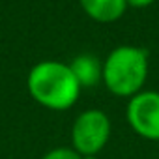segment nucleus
Listing matches in <instances>:
<instances>
[{"mask_svg":"<svg viewBox=\"0 0 159 159\" xmlns=\"http://www.w3.org/2000/svg\"><path fill=\"white\" fill-rule=\"evenodd\" d=\"M26 88L30 98L49 111L71 109L83 90L69 64L58 60H41L32 66L26 77Z\"/></svg>","mask_w":159,"mask_h":159,"instance_id":"nucleus-1","label":"nucleus"},{"mask_svg":"<svg viewBox=\"0 0 159 159\" xmlns=\"http://www.w3.org/2000/svg\"><path fill=\"white\" fill-rule=\"evenodd\" d=\"M150 73L148 51L139 45H118L103 62V84L116 98H133L144 88Z\"/></svg>","mask_w":159,"mask_h":159,"instance_id":"nucleus-2","label":"nucleus"},{"mask_svg":"<svg viewBox=\"0 0 159 159\" xmlns=\"http://www.w3.org/2000/svg\"><path fill=\"white\" fill-rule=\"evenodd\" d=\"M111 118L101 109H86L73 120L71 148L79 155H98L111 139Z\"/></svg>","mask_w":159,"mask_h":159,"instance_id":"nucleus-3","label":"nucleus"},{"mask_svg":"<svg viewBox=\"0 0 159 159\" xmlns=\"http://www.w3.org/2000/svg\"><path fill=\"white\" fill-rule=\"evenodd\" d=\"M125 120L133 133L146 140L159 142V92L140 90L127 99Z\"/></svg>","mask_w":159,"mask_h":159,"instance_id":"nucleus-4","label":"nucleus"},{"mask_svg":"<svg viewBox=\"0 0 159 159\" xmlns=\"http://www.w3.org/2000/svg\"><path fill=\"white\" fill-rule=\"evenodd\" d=\"M69 67L81 88H94L103 81V62L90 52L75 56L69 62Z\"/></svg>","mask_w":159,"mask_h":159,"instance_id":"nucleus-5","label":"nucleus"},{"mask_svg":"<svg viewBox=\"0 0 159 159\" xmlns=\"http://www.w3.org/2000/svg\"><path fill=\"white\" fill-rule=\"evenodd\" d=\"M83 11L96 23H116L127 11L125 0H79Z\"/></svg>","mask_w":159,"mask_h":159,"instance_id":"nucleus-6","label":"nucleus"},{"mask_svg":"<svg viewBox=\"0 0 159 159\" xmlns=\"http://www.w3.org/2000/svg\"><path fill=\"white\" fill-rule=\"evenodd\" d=\"M41 159H83V155H79L71 146L69 148H66V146H62V148H54V150H49Z\"/></svg>","mask_w":159,"mask_h":159,"instance_id":"nucleus-7","label":"nucleus"},{"mask_svg":"<svg viewBox=\"0 0 159 159\" xmlns=\"http://www.w3.org/2000/svg\"><path fill=\"white\" fill-rule=\"evenodd\" d=\"M155 0H125L127 8H135V10H144V8H150Z\"/></svg>","mask_w":159,"mask_h":159,"instance_id":"nucleus-8","label":"nucleus"},{"mask_svg":"<svg viewBox=\"0 0 159 159\" xmlns=\"http://www.w3.org/2000/svg\"><path fill=\"white\" fill-rule=\"evenodd\" d=\"M83 159H98V155H86V157H83Z\"/></svg>","mask_w":159,"mask_h":159,"instance_id":"nucleus-9","label":"nucleus"}]
</instances>
